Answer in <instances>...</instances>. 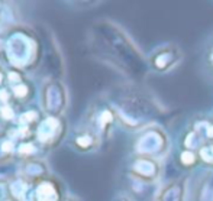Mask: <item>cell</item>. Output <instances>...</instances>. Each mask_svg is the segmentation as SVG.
<instances>
[{
    "mask_svg": "<svg viewBox=\"0 0 213 201\" xmlns=\"http://www.w3.org/2000/svg\"><path fill=\"white\" fill-rule=\"evenodd\" d=\"M15 91H16V94H18V95H25L26 93H28V90H26L25 85H19V87L15 88Z\"/></svg>",
    "mask_w": 213,
    "mask_h": 201,
    "instance_id": "2",
    "label": "cell"
},
{
    "mask_svg": "<svg viewBox=\"0 0 213 201\" xmlns=\"http://www.w3.org/2000/svg\"><path fill=\"white\" fill-rule=\"evenodd\" d=\"M9 78H10V80H13V81H16V80H18V77H16V74H10V77H9Z\"/></svg>",
    "mask_w": 213,
    "mask_h": 201,
    "instance_id": "8",
    "label": "cell"
},
{
    "mask_svg": "<svg viewBox=\"0 0 213 201\" xmlns=\"http://www.w3.org/2000/svg\"><path fill=\"white\" fill-rule=\"evenodd\" d=\"M88 142V139H86V138H84V139H78V143H83V146H86V143H87Z\"/></svg>",
    "mask_w": 213,
    "mask_h": 201,
    "instance_id": "6",
    "label": "cell"
},
{
    "mask_svg": "<svg viewBox=\"0 0 213 201\" xmlns=\"http://www.w3.org/2000/svg\"><path fill=\"white\" fill-rule=\"evenodd\" d=\"M25 119H33V117H35V113H28V114H25Z\"/></svg>",
    "mask_w": 213,
    "mask_h": 201,
    "instance_id": "5",
    "label": "cell"
},
{
    "mask_svg": "<svg viewBox=\"0 0 213 201\" xmlns=\"http://www.w3.org/2000/svg\"><path fill=\"white\" fill-rule=\"evenodd\" d=\"M0 97L2 100H6V91H0Z\"/></svg>",
    "mask_w": 213,
    "mask_h": 201,
    "instance_id": "7",
    "label": "cell"
},
{
    "mask_svg": "<svg viewBox=\"0 0 213 201\" xmlns=\"http://www.w3.org/2000/svg\"><path fill=\"white\" fill-rule=\"evenodd\" d=\"M33 148L32 145H23V146H20V152H32Z\"/></svg>",
    "mask_w": 213,
    "mask_h": 201,
    "instance_id": "3",
    "label": "cell"
},
{
    "mask_svg": "<svg viewBox=\"0 0 213 201\" xmlns=\"http://www.w3.org/2000/svg\"><path fill=\"white\" fill-rule=\"evenodd\" d=\"M2 116H3L4 119H12V117H13V111H12L9 107H3V109H2Z\"/></svg>",
    "mask_w": 213,
    "mask_h": 201,
    "instance_id": "1",
    "label": "cell"
},
{
    "mask_svg": "<svg viewBox=\"0 0 213 201\" xmlns=\"http://www.w3.org/2000/svg\"><path fill=\"white\" fill-rule=\"evenodd\" d=\"M10 149H12V145H10V143H7V142H6V143L3 145V150H10Z\"/></svg>",
    "mask_w": 213,
    "mask_h": 201,
    "instance_id": "4",
    "label": "cell"
},
{
    "mask_svg": "<svg viewBox=\"0 0 213 201\" xmlns=\"http://www.w3.org/2000/svg\"><path fill=\"white\" fill-rule=\"evenodd\" d=\"M0 78H2V77H0Z\"/></svg>",
    "mask_w": 213,
    "mask_h": 201,
    "instance_id": "9",
    "label": "cell"
}]
</instances>
